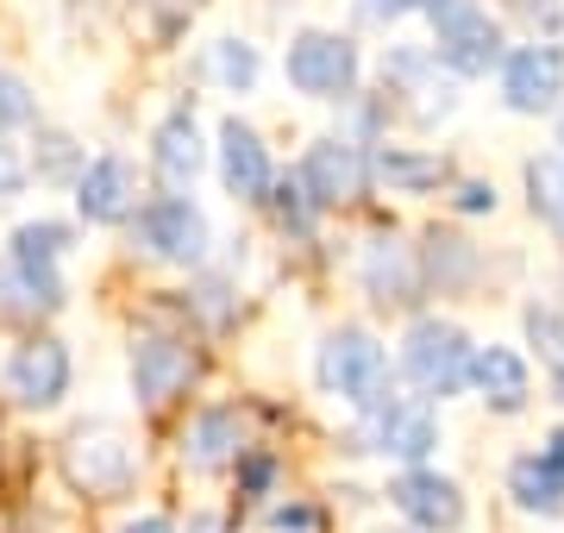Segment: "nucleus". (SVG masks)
I'll use <instances>...</instances> for the list:
<instances>
[{
    "label": "nucleus",
    "mask_w": 564,
    "mask_h": 533,
    "mask_svg": "<svg viewBox=\"0 0 564 533\" xmlns=\"http://www.w3.org/2000/svg\"><path fill=\"white\" fill-rule=\"evenodd\" d=\"M282 83L295 88L302 101H326L345 107L364 95V51L351 32H333V25H302L289 51H282Z\"/></svg>",
    "instance_id": "obj_1"
},
{
    "label": "nucleus",
    "mask_w": 564,
    "mask_h": 533,
    "mask_svg": "<svg viewBox=\"0 0 564 533\" xmlns=\"http://www.w3.org/2000/svg\"><path fill=\"white\" fill-rule=\"evenodd\" d=\"M426 25H433L426 51L440 57L445 76L470 83V76L502 69V57H508V25H502V13H489L484 0H445V7H440Z\"/></svg>",
    "instance_id": "obj_2"
},
{
    "label": "nucleus",
    "mask_w": 564,
    "mask_h": 533,
    "mask_svg": "<svg viewBox=\"0 0 564 533\" xmlns=\"http://www.w3.org/2000/svg\"><path fill=\"white\" fill-rule=\"evenodd\" d=\"M470 339L458 320L440 314H414L402 333V377L421 390V402H445V395L470 390Z\"/></svg>",
    "instance_id": "obj_3"
},
{
    "label": "nucleus",
    "mask_w": 564,
    "mask_h": 533,
    "mask_svg": "<svg viewBox=\"0 0 564 533\" xmlns=\"http://www.w3.org/2000/svg\"><path fill=\"white\" fill-rule=\"evenodd\" d=\"M314 377H321L326 395L351 402L358 414H370L377 402H389V351L370 339L364 327H333L321 339V358H314Z\"/></svg>",
    "instance_id": "obj_4"
},
{
    "label": "nucleus",
    "mask_w": 564,
    "mask_h": 533,
    "mask_svg": "<svg viewBox=\"0 0 564 533\" xmlns=\"http://www.w3.org/2000/svg\"><path fill=\"white\" fill-rule=\"evenodd\" d=\"M132 246L151 258V264H176V270H202L207 246H214V226L195 207V195H151L132 214Z\"/></svg>",
    "instance_id": "obj_5"
},
{
    "label": "nucleus",
    "mask_w": 564,
    "mask_h": 533,
    "mask_svg": "<svg viewBox=\"0 0 564 533\" xmlns=\"http://www.w3.org/2000/svg\"><path fill=\"white\" fill-rule=\"evenodd\" d=\"M63 483L76 496H95V502H113V496L132 490V446L113 421H82L57 452Z\"/></svg>",
    "instance_id": "obj_6"
},
{
    "label": "nucleus",
    "mask_w": 564,
    "mask_h": 533,
    "mask_svg": "<svg viewBox=\"0 0 564 533\" xmlns=\"http://www.w3.org/2000/svg\"><path fill=\"white\" fill-rule=\"evenodd\" d=\"M502 107L521 120H558L564 107V44L558 39H521L508 44L502 69H496Z\"/></svg>",
    "instance_id": "obj_7"
},
{
    "label": "nucleus",
    "mask_w": 564,
    "mask_h": 533,
    "mask_svg": "<svg viewBox=\"0 0 564 533\" xmlns=\"http://www.w3.org/2000/svg\"><path fill=\"white\" fill-rule=\"evenodd\" d=\"M195 377H202V351L188 333H139L132 339V402L144 414H163L176 409L182 395L195 390Z\"/></svg>",
    "instance_id": "obj_8"
},
{
    "label": "nucleus",
    "mask_w": 564,
    "mask_h": 533,
    "mask_svg": "<svg viewBox=\"0 0 564 533\" xmlns=\"http://www.w3.org/2000/svg\"><path fill=\"white\" fill-rule=\"evenodd\" d=\"M0 383H7L13 409L51 414V409H63V395L76 383V358H69V346L57 333H25L13 346V358H7V370H0Z\"/></svg>",
    "instance_id": "obj_9"
},
{
    "label": "nucleus",
    "mask_w": 564,
    "mask_h": 533,
    "mask_svg": "<svg viewBox=\"0 0 564 533\" xmlns=\"http://www.w3.org/2000/svg\"><path fill=\"white\" fill-rule=\"evenodd\" d=\"M302 188L314 195V207H351L370 195V144L351 139V132H326V139L307 144V157H302Z\"/></svg>",
    "instance_id": "obj_10"
},
{
    "label": "nucleus",
    "mask_w": 564,
    "mask_h": 533,
    "mask_svg": "<svg viewBox=\"0 0 564 533\" xmlns=\"http://www.w3.org/2000/svg\"><path fill=\"white\" fill-rule=\"evenodd\" d=\"M389 95H402L421 126L458 113V76H445L426 44H389L383 51V101Z\"/></svg>",
    "instance_id": "obj_11"
},
{
    "label": "nucleus",
    "mask_w": 564,
    "mask_h": 533,
    "mask_svg": "<svg viewBox=\"0 0 564 533\" xmlns=\"http://www.w3.org/2000/svg\"><path fill=\"white\" fill-rule=\"evenodd\" d=\"M214 164H220V188L245 207H263L270 183H276V164H270V144L251 120L226 113L220 132H214Z\"/></svg>",
    "instance_id": "obj_12"
},
{
    "label": "nucleus",
    "mask_w": 564,
    "mask_h": 533,
    "mask_svg": "<svg viewBox=\"0 0 564 533\" xmlns=\"http://www.w3.org/2000/svg\"><path fill=\"white\" fill-rule=\"evenodd\" d=\"M364 446L383 452V458H402V465H421L440 446V414L421 395H389L364 414Z\"/></svg>",
    "instance_id": "obj_13"
},
{
    "label": "nucleus",
    "mask_w": 564,
    "mask_h": 533,
    "mask_svg": "<svg viewBox=\"0 0 564 533\" xmlns=\"http://www.w3.org/2000/svg\"><path fill=\"white\" fill-rule=\"evenodd\" d=\"M358 283H364V295H370V308H395V314H408L426 295L421 258H414V246H402L395 232H377V239L364 246Z\"/></svg>",
    "instance_id": "obj_14"
},
{
    "label": "nucleus",
    "mask_w": 564,
    "mask_h": 533,
    "mask_svg": "<svg viewBox=\"0 0 564 533\" xmlns=\"http://www.w3.org/2000/svg\"><path fill=\"white\" fill-rule=\"evenodd\" d=\"M69 308V283H63V264H25V258H7L0 251V320L13 327H39L51 314Z\"/></svg>",
    "instance_id": "obj_15"
},
{
    "label": "nucleus",
    "mask_w": 564,
    "mask_h": 533,
    "mask_svg": "<svg viewBox=\"0 0 564 533\" xmlns=\"http://www.w3.org/2000/svg\"><path fill=\"white\" fill-rule=\"evenodd\" d=\"M76 214L88 226H126L139 214V170L126 164L120 151L88 157L76 176Z\"/></svg>",
    "instance_id": "obj_16"
},
{
    "label": "nucleus",
    "mask_w": 564,
    "mask_h": 533,
    "mask_svg": "<svg viewBox=\"0 0 564 533\" xmlns=\"http://www.w3.org/2000/svg\"><path fill=\"white\" fill-rule=\"evenodd\" d=\"M202 170H207V144L202 126H195V107H170L151 126V176L163 183V195H188Z\"/></svg>",
    "instance_id": "obj_17"
},
{
    "label": "nucleus",
    "mask_w": 564,
    "mask_h": 533,
    "mask_svg": "<svg viewBox=\"0 0 564 533\" xmlns=\"http://www.w3.org/2000/svg\"><path fill=\"white\" fill-rule=\"evenodd\" d=\"M389 502H395V514H402L408 527H421V533H452L464 521V490L452 477L426 471V465L395 477L389 483Z\"/></svg>",
    "instance_id": "obj_18"
},
{
    "label": "nucleus",
    "mask_w": 564,
    "mask_h": 533,
    "mask_svg": "<svg viewBox=\"0 0 564 533\" xmlns=\"http://www.w3.org/2000/svg\"><path fill=\"white\" fill-rule=\"evenodd\" d=\"M370 183H383L389 195H433V188L452 183V164L440 151H421V144H370Z\"/></svg>",
    "instance_id": "obj_19"
},
{
    "label": "nucleus",
    "mask_w": 564,
    "mask_h": 533,
    "mask_svg": "<svg viewBox=\"0 0 564 533\" xmlns=\"http://www.w3.org/2000/svg\"><path fill=\"white\" fill-rule=\"evenodd\" d=\"M470 390L489 402V414H521L533 402V377H527V358L508 346H477L470 351Z\"/></svg>",
    "instance_id": "obj_20"
},
{
    "label": "nucleus",
    "mask_w": 564,
    "mask_h": 533,
    "mask_svg": "<svg viewBox=\"0 0 564 533\" xmlns=\"http://www.w3.org/2000/svg\"><path fill=\"white\" fill-rule=\"evenodd\" d=\"M245 446V421L232 402H214V409H202L195 421H188V433H182V458L195 465V471H220V465H232Z\"/></svg>",
    "instance_id": "obj_21"
},
{
    "label": "nucleus",
    "mask_w": 564,
    "mask_h": 533,
    "mask_svg": "<svg viewBox=\"0 0 564 533\" xmlns=\"http://www.w3.org/2000/svg\"><path fill=\"white\" fill-rule=\"evenodd\" d=\"M421 258V283L426 289H440V295H464V289L477 283V246L464 239V232H445V226H433L426 232V246L414 251Z\"/></svg>",
    "instance_id": "obj_22"
},
{
    "label": "nucleus",
    "mask_w": 564,
    "mask_h": 533,
    "mask_svg": "<svg viewBox=\"0 0 564 533\" xmlns=\"http://www.w3.org/2000/svg\"><path fill=\"white\" fill-rule=\"evenodd\" d=\"M508 496H514V509L527 514H558L564 509V465L552 452H521L514 465H508Z\"/></svg>",
    "instance_id": "obj_23"
},
{
    "label": "nucleus",
    "mask_w": 564,
    "mask_h": 533,
    "mask_svg": "<svg viewBox=\"0 0 564 533\" xmlns=\"http://www.w3.org/2000/svg\"><path fill=\"white\" fill-rule=\"evenodd\" d=\"M207 69H214V83L226 95H251L263 83V51L251 39H239V32H226V39L207 44Z\"/></svg>",
    "instance_id": "obj_24"
},
{
    "label": "nucleus",
    "mask_w": 564,
    "mask_h": 533,
    "mask_svg": "<svg viewBox=\"0 0 564 533\" xmlns=\"http://www.w3.org/2000/svg\"><path fill=\"white\" fill-rule=\"evenodd\" d=\"M76 251V226L69 220H25L13 226V239H7V258H25V264H63Z\"/></svg>",
    "instance_id": "obj_25"
},
{
    "label": "nucleus",
    "mask_w": 564,
    "mask_h": 533,
    "mask_svg": "<svg viewBox=\"0 0 564 533\" xmlns=\"http://www.w3.org/2000/svg\"><path fill=\"white\" fill-rule=\"evenodd\" d=\"M527 207L540 214L552 232L564 239V151H545V157H527Z\"/></svg>",
    "instance_id": "obj_26"
},
{
    "label": "nucleus",
    "mask_w": 564,
    "mask_h": 533,
    "mask_svg": "<svg viewBox=\"0 0 564 533\" xmlns=\"http://www.w3.org/2000/svg\"><path fill=\"white\" fill-rule=\"evenodd\" d=\"M263 207H270V220H276L289 239H314V226H321V207H314V195L302 188V176H276L270 195H263Z\"/></svg>",
    "instance_id": "obj_27"
},
{
    "label": "nucleus",
    "mask_w": 564,
    "mask_h": 533,
    "mask_svg": "<svg viewBox=\"0 0 564 533\" xmlns=\"http://www.w3.org/2000/svg\"><path fill=\"white\" fill-rule=\"evenodd\" d=\"M25 164H32V176H39V183H69V188H76L82 164H88V151H82L69 132H39Z\"/></svg>",
    "instance_id": "obj_28"
},
{
    "label": "nucleus",
    "mask_w": 564,
    "mask_h": 533,
    "mask_svg": "<svg viewBox=\"0 0 564 533\" xmlns=\"http://www.w3.org/2000/svg\"><path fill=\"white\" fill-rule=\"evenodd\" d=\"M32 120H39V95H32L13 69H0V139L20 132V126H32Z\"/></svg>",
    "instance_id": "obj_29"
},
{
    "label": "nucleus",
    "mask_w": 564,
    "mask_h": 533,
    "mask_svg": "<svg viewBox=\"0 0 564 533\" xmlns=\"http://www.w3.org/2000/svg\"><path fill=\"white\" fill-rule=\"evenodd\" d=\"M232 465H239V496H251V502H263V496L276 490V477H282L276 452H239Z\"/></svg>",
    "instance_id": "obj_30"
},
{
    "label": "nucleus",
    "mask_w": 564,
    "mask_h": 533,
    "mask_svg": "<svg viewBox=\"0 0 564 533\" xmlns=\"http://www.w3.org/2000/svg\"><path fill=\"white\" fill-rule=\"evenodd\" d=\"M445 0H358V20L370 25H402V20H433Z\"/></svg>",
    "instance_id": "obj_31"
},
{
    "label": "nucleus",
    "mask_w": 564,
    "mask_h": 533,
    "mask_svg": "<svg viewBox=\"0 0 564 533\" xmlns=\"http://www.w3.org/2000/svg\"><path fill=\"white\" fill-rule=\"evenodd\" d=\"M508 13H514L533 39H564V0H508Z\"/></svg>",
    "instance_id": "obj_32"
},
{
    "label": "nucleus",
    "mask_w": 564,
    "mask_h": 533,
    "mask_svg": "<svg viewBox=\"0 0 564 533\" xmlns=\"http://www.w3.org/2000/svg\"><path fill=\"white\" fill-rule=\"evenodd\" d=\"M25 183H32V164H25V151H20L13 139H0V207L20 202Z\"/></svg>",
    "instance_id": "obj_33"
},
{
    "label": "nucleus",
    "mask_w": 564,
    "mask_h": 533,
    "mask_svg": "<svg viewBox=\"0 0 564 533\" xmlns=\"http://www.w3.org/2000/svg\"><path fill=\"white\" fill-rule=\"evenodd\" d=\"M226 295H232L226 276H202V283L188 289V308L202 314V320H214V327H226Z\"/></svg>",
    "instance_id": "obj_34"
},
{
    "label": "nucleus",
    "mask_w": 564,
    "mask_h": 533,
    "mask_svg": "<svg viewBox=\"0 0 564 533\" xmlns=\"http://www.w3.org/2000/svg\"><path fill=\"white\" fill-rule=\"evenodd\" d=\"M321 527V514L307 509V502H282V509H270V533H314Z\"/></svg>",
    "instance_id": "obj_35"
},
{
    "label": "nucleus",
    "mask_w": 564,
    "mask_h": 533,
    "mask_svg": "<svg viewBox=\"0 0 564 533\" xmlns=\"http://www.w3.org/2000/svg\"><path fill=\"white\" fill-rule=\"evenodd\" d=\"M452 207H458V214H496V188L489 183H458Z\"/></svg>",
    "instance_id": "obj_36"
},
{
    "label": "nucleus",
    "mask_w": 564,
    "mask_h": 533,
    "mask_svg": "<svg viewBox=\"0 0 564 533\" xmlns=\"http://www.w3.org/2000/svg\"><path fill=\"white\" fill-rule=\"evenodd\" d=\"M188 533H226V514H214V509H195V514H188Z\"/></svg>",
    "instance_id": "obj_37"
},
{
    "label": "nucleus",
    "mask_w": 564,
    "mask_h": 533,
    "mask_svg": "<svg viewBox=\"0 0 564 533\" xmlns=\"http://www.w3.org/2000/svg\"><path fill=\"white\" fill-rule=\"evenodd\" d=\"M120 533H176V527H170L163 514H132V521H126Z\"/></svg>",
    "instance_id": "obj_38"
},
{
    "label": "nucleus",
    "mask_w": 564,
    "mask_h": 533,
    "mask_svg": "<svg viewBox=\"0 0 564 533\" xmlns=\"http://www.w3.org/2000/svg\"><path fill=\"white\" fill-rule=\"evenodd\" d=\"M545 452H552V458H558V465H564V427L552 433V439H545Z\"/></svg>",
    "instance_id": "obj_39"
},
{
    "label": "nucleus",
    "mask_w": 564,
    "mask_h": 533,
    "mask_svg": "<svg viewBox=\"0 0 564 533\" xmlns=\"http://www.w3.org/2000/svg\"><path fill=\"white\" fill-rule=\"evenodd\" d=\"M558 126H564V107H558Z\"/></svg>",
    "instance_id": "obj_40"
},
{
    "label": "nucleus",
    "mask_w": 564,
    "mask_h": 533,
    "mask_svg": "<svg viewBox=\"0 0 564 533\" xmlns=\"http://www.w3.org/2000/svg\"><path fill=\"white\" fill-rule=\"evenodd\" d=\"M502 7H508V0H502Z\"/></svg>",
    "instance_id": "obj_41"
}]
</instances>
